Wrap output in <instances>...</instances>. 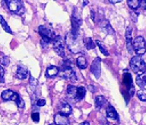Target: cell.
Instances as JSON below:
<instances>
[{"instance_id": "6da1fadb", "label": "cell", "mask_w": 146, "mask_h": 125, "mask_svg": "<svg viewBox=\"0 0 146 125\" xmlns=\"http://www.w3.org/2000/svg\"><path fill=\"white\" fill-rule=\"evenodd\" d=\"M59 76L65 80H70L72 82H75L77 80L76 75L74 70L72 67V62L69 59H65L63 64L62 65L61 70L59 71Z\"/></svg>"}, {"instance_id": "7a4b0ae2", "label": "cell", "mask_w": 146, "mask_h": 125, "mask_svg": "<svg viewBox=\"0 0 146 125\" xmlns=\"http://www.w3.org/2000/svg\"><path fill=\"white\" fill-rule=\"evenodd\" d=\"M130 67L137 75H141L146 71V64L141 56L137 55L132 57L130 60Z\"/></svg>"}, {"instance_id": "3957f363", "label": "cell", "mask_w": 146, "mask_h": 125, "mask_svg": "<svg viewBox=\"0 0 146 125\" xmlns=\"http://www.w3.org/2000/svg\"><path fill=\"white\" fill-rule=\"evenodd\" d=\"M39 34L42 37L41 40V44L43 47H45L46 45H47L48 43L51 42V41H54L55 37H56V34L53 31H52L50 28H48L46 26L43 25H40L38 29Z\"/></svg>"}, {"instance_id": "277c9868", "label": "cell", "mask_w": 146, "mask_h": 125, "mask_svg": "<svg viewBox=\"0 0 146 125\" xmlns=\"http://www.w3.org/2000/svg\"><path fill=\"white\" fill-rule=\"evenodd\" d=\"M82 24V20L80 16L77 8L74 9L72 11V34L74 38L78 39L79 35V28L80 26Z\"/></svg>"}, {"instance_id": "5b68a950", "label": "cell", "mask_w": 146, "mask_h": 125, "mask_svg": "<svg viewBox=\"0 0 146 125\" xmlns=\"http://www.w3.org/2000/svg\"><path fill=\"white\" fill-rule=\"evenodd\" d=\"M78 39H75L73 37L72 33H68L66 35V43L68 46V50L73 53H78V52H81L82 49V46L80 45V43L77 42Z\"/></svg>"}, {"instance_id": "8992f818", "label": "cell", "mask_w": 146, "mask_h": 125, "mask_svg": "<svg viewBox=\"0 0 146 125\" xmlns=\"http://www.w3.org/2000/svg\"><path fill=\"white\" fill-rule=\"evenodd\" d=\"M133 49L137 55L141 56L146 52V42L143 37L139 36L133 41Z\"/></svg>"}, {"instance_id": "52a82bcc", "label": "cell", "mask_w": 146, "mask_h": 125, "mask_svg": "<svg viewBox=\"0 0 146 125\" xmlns=\"http://www.w3.org/2000/svg\"><path fill=\"white\" fill-rule=\"evenodd\" d=\"M123 85L125 86L127 89V94L130 97H132L135 94V87L132 83V77L131 74L129 73V71L125 70L123 73Z\"/></svg>"}, {"instance_id": "ba28073f", "label": "cell", "mask_w": 146, "mask_h": 125, "mask_svg": "<svg viewBox=\"0 0 146 125\" xmlns=\"http://www.w3.org/2000/svg\"><path fill=\"white\" fill-rule=\"evenodd\" d=\"M8 7L11 12L21 15L25 12V7L21 0H11L8 3Z\"/></svg>"}, {"instance_id": "9c48e42d", "label": "cell", "mask_w": 146, "mask_h": 125, "mask_svg": "<svg viewBox=\"0 0 146 125\" xmlns=\"http://www.w3.org/2000/svg\"><path fill=\"white\" fill-rule=\"evenodd\" d=\"M53 49L55 52L59 55V57H65V47H64L63 40L61 36L57 35L55 37L53 41Z\"/></svg>"}, {"instance_id": "30bf717a", "label": "cell", "mask_w": 146, "mask_h": 125, "mask_svg": "<svg viewBox=\"0 0 146 125\" xmlns=\"http://www.w3.org/2000/svg\"><path fill=\"white\" fill-rule=\"evenodd\" d=\"M100 63H101V59L100 57H96L95 59H94L91 66V72L92 73L96 79H99L101 74V66H100Z\"/></svg>"}, {"instance_id": "8fae6325", "label": "cell", "mask_w": 146, "mask_h": 125, "mask_svg": "<svg viewBox=\"0 0 146 125\" xmlns=\"http://www.w3.org/2000/svg\"><path fill=\"white\" fill-rule=\"evenodd\" d=\"M132 27L129 26L125 30V41H126V47L130 54L133 52V41L132 38Z\"/></svg>"}, {"instance_id": "7c38bea8", "label": "cell", "mask_w": 146, "mask_h": 125, "mask_svg": "<svg viewBox=\"0 0 146 125\" xmlns=\"http://www.w3.org/2000/svg\"><path fill=\"white\" fill-rule=\"evenodd\" d=\"M18 96L19 95L18 93H16L11 89L5 90L1 94V97L4 101H15V102Z\"/></svg>"}, {"instance_id": "4fadbf2b", "label": "cell", "mask_w": 146, "mask_h": 125, "mask_svg": "<svg viewBox=\"0 0 146 125\" xmlns=\"http://www.w3.org/2000/svg\"><path fill=\"white\" fill-rule=\"evenodd\" d=\"M58 112L59 114H62L65 115V116L68 117L70 115L72 112V109L70 105H68L67 102H62L59 105H58Z\"/></svg>"}, {"instance_id": "5bb4252c", "label": "cell", "mask_w": 146, "mask_h": 125, "mask_svg": "<svg viewBox=\"0 0 146 125\" xmlns=\"http://www.w3.org/2000/svg\"><path fill=\"white\" fill-rule=\"evenodd\" d=\"M54 124L55 125H70V121L67 118L62 114H56L54 116Z\"/></svg>"}, {"instance_id": "9a60e30c", "label": "cell", "mask_w": 146, "mask_h": 125, "mask_svg": "<svg viewBox=\"0 0 146 125\" xmlns=\"http://www.w3.org/2000/svg\"><path fill=\"white\" fill-rule=\"evenodd\" d=\"M27 73H28V71L26 66L23 65H18L17 72H16V77L19 80H24L27 78Z\"/></svg>"}, {"instance_id": "2e32d148", "label": "cell", "mask_w": 146, "mask_h": 125, "mask_svg": "<svg viewBox=\"0 0 146 125\" xmlns=\"http://www.w3.org/2000/svg\"><path fill=\"white\" fill-rule=\"evenodd\" d=\"M106 114L108 118H110L112 120H117L119 121V115L116 112V109L113 107L112 105H109L106 109Z\"/></svg>"}, {"instance_id": "e0dca14e", "label": "cell", "mask_w": 146, "mask_h": 125, "mask_svg": "<svg viewBox=\"0 0 146 125\" xmlns=\"http://www.w3.org/2000/svg\"><path fill=\"white\" fill-rule=\"evenodd\" d=\"M59 73V69L57 66H50L46 69V76L48 78H53L56 76Z\"/></svg>"}, {"instance_id": "ac0fdd59", "label": "cell", "mask_w": 146, "mask_h": 125, "mask_svg": "<svg viewBox=\"0 0 146 125\" xmlns=\"http://www.w3.org/2000/svg\"><path fill=\"white\" fill-rule=\"evenodd\" d=\"M135 82L140 88L144 89L146 86V74L143 73L141 75H138L135 79Z\"/></svg>"}, {"instance_id": "d6986e66", "label": "cell", "mask_w": 146, "mask_h": 125, "mask_svg": "<svg viewBox=\"0 0 146 125\" xmlns=\"http://www.w3.org/2000/svg\"><path fill=\"white\" fill-rule=\"evenodd\" d=\"M76 64H77L78 67L81 70H84V69H86L88 66V60L85 57H78L77 60H76Z\"/></svg>"}, {"instance_id": "ffe728a7", "label": "cell", "mask_w": 146, "mask_h": 125, "mask_svg": "<svg viewBox=\"0 0 146 125\" xmlns=\"http://www.w3.org/2000/svg\"><path fill=\"white\" fill-rule=\"evenodd\" d=\"M107 103V99L102 96H98L95 98V107L99 111Z\"/></svg>"}, {"instance_id": "44dd1931", "label": "cell", "mask_w": 146, "mask_h": 125, "mask_svg": "<svg viewBox=\"0 0 146 125\" xmlns=\"http://www.w3.org/2000/svg\"><path fill=\"white\" fill-rule=\"evenodd\" d=\"M86 95V89L83 86H79L77 88V92H76V97H75V101H81L84 98Z\"/></svg>"}, {"instance_id": "7402d4cb", "label": "cell", "mask_w": 146, "mask_h": 125, "mask_svg": "<svg viewBox=\"0 0 146 125\" xmlns=\"http://www.w3.org/2000/svg\"><path fill=\"white\" fill-rule=\"evenodd\" d=\"M83 43L87 50H91L96 47V43H94V41H93L91 37H86L83 39Z\"/></svg>"}, {"instance_id": "603a6c76", "label": "cell", "mask_w": 146, "mask_h": 125, "mask_svg": "<svg viewBox=\"0 0 146 125\" xmlns=\"http://www.w3.org/2000/svg\"><path fill=\"white\" fill-rule=\"evenodd\" d=\"M77 88L78 87H75L74 86H71V85L67 87L66 92H67V96H68V98H72V99H75V100L76 92H77Z\"/></svg>"}, {"instance_id": "cb8c5ba5", "label": "cell", "mask_w": 146, "mask_h": 125, "mask_svg": "<svg viewBox=\"0 0 146 125\" xmlns=\"http://www.w3.org/2000/svg\"><path fill=\"white\" fill-rule=\"evenodd\" d=\"M141 0H127V4L130 9L132 10H136L141 6Z\"/></svg>"}, {"instance_id": "d4e9b609", "label": "cell", "mask_w": 146, "mask_h": 125, "mask_svg": "<svg viewBox=\"0 0 146 125\" xmlns=\"http://www.w3.org/2000/svg\"><path fill=\"white\" fill-rule=\"evenodd\" d=\"M95 43L98 46V47H99V50H100V51L101 53H102L104 55V56H106V57H108L110 55L109 52H108V50H107V47H106V46H105V44L103 42H101L100 41H98V40H97V41H95Z\"/></svg>"}, {"instance_id": "484cf974", "label": "cell", "mask_w": 146, "mask_h": 125, "mask_svg": "<svg viewBox=\"0 0 146 125\" xmlns=\"http://www.w3.org/2000/svg\"><path fill=\"white\" fill-rule=\"evenodd\" d=\"M0 22H1V25H2V28L6 32H8V33H9V34H13V32L11 31V28H10V27H9V25H8V24H7V22L5 21V19L3 18V17H2V15L0 16Z\"/></svg>"}, {"instance_id": "4316f807", "label": "cell", "mask_w": 146, "mask_h": 125, "mask_svg": "<svg viewBox=\"0 0 146 125\" xmlns=\"http://www.w3.org/2000/svg\"><path fill=\"white\" fill-rule=\"evenodd\" d=\"M137 96L140 101L141 102H146V91L141 89L137 92Z\"/></svg>"}, {"instance_id": "83f0119b", "label": "cell", "mask_w": 146, "mask_h": 125, "mask_svg": "<svg viewBox=\"0 0 146 125\" xmlns=\"http://www.w3.org/2000/svg\"><path fill=\"white\" fill-rule=\"evenodd\" d=\"M15 102H16V105H17V106H18L19 108H25V101L23 100L22 98H21L20 96H18V98L16 99Z\"/></svg>"}, {"instance_id": "f1b7e54d", "label": "cell", "mask_w": 146, "mask_h": 125, "mask_svg": "<svg viewBox=\"0 0 146 125\" xmlns=\"http://www.w3.org/2000/svg\"><path fill=\"white\" fill-rule=\"evenodd\" d=\"M9 63H10V59H9V57L4 56V57H2V59H1V64H2V66H8L9 65Z\"/></svg>"}, {"instance_id": "f546056e", "label": "cell", "mask_w": 146, "mask_h": 125, "mask_svg": "<svg viewBox=\"0 0 146 125\" xmlns=\"http://www.w3.org/2000/svg\"><path fill=\"white\" fill-rule=\"evenodd\" d=\"M31 119L32 121L35 122V123H38L40 121V114L38 112H34L31 114Z\"/></svg>"}, {"instance_id": "4dcf8cb0", "label": "cell", "mask_w": 146, "mask_h": 125, "mask_svg": "<svg viewBox=\"0 0 146 125\" xmlns=\"http://www.w3.org/2000/svg\"><path fill=\"white\" fill-rule=\"evenodd\" d=\"M29 82L30 85H31L32 87H34V88H35V87L36 86V85H37V80H36L35 78L33 77L31 75L30 76Z\"/></svg>"}, {"instance_id": "1f68e13d", "label": "cell", "mask_w": 146, "mask_h": 125, "mask_svg": "<svg viewBox=\"0 0 146 125\" xmlns=\"http://www.w3.org/2000/svg\"><path fill=\"white\" fill-rule=\"evenodd\" d=\"M131 14V19L133 22H136L137 20H138V17H139V13H137L135 11H131L130 12Z\"/></svg>"}, {"instance_id": "d6a6232c", "label": "cell", "mask_w": 146, "mask_h": 125, "mask_svg": "<svg viewBox=\"0 0 146 125\" xmlns=\"http://www.w3.org/2000/svg\"><path fill=\"white\" fill-rule=\"evenodd\" d=\"M45 105H46V100L45 99H43V98L39 99V100L36 102V105H37L38 107H42V106H44Z\"/></svg>"}, {"instance_id": "836d02e7", "label": "cell", "mask_w": 146, "mask_h": 125, "mask_svg": "<svg viewBox=\"0 0 146 125\" xmlns=\"http://www.w3.org/2000/svg\"><path fill=\"white\" fill-rule=\"evenodd\" d=\"M0 70H1V82L3 83L4 82V74H5V70L2 66H1L0 67Z\"/></svg>"}, {"instance_id": "e575fe53", "label": "cell", "mask_w": 146, "mask_h": 125, "mask_svg": "<svg viewBox=\"0 0 146 125\" xmlns=\"http://www.w3.org/2000/svg\"><path fill=\"white\" fill-rule=\"evenodd\" d=\"M141 7L143 9H145L146 10V0H141Z\"/></svg>"}, {"instance_id": "d590c367", "label": "cell", "mask_w": 146, "mask_h": 125, "mask_svg": "<svg viewBox=\"0 0 146 125\" xmlns=\"http://www.w3.org/2000/svg\"><path fill=\"white\" fill-rule=\"evenodd\" d=\"M88 89L90 90L91 92H92V93H94V92H95V88H94V86H89Z\"/></svg>"}, {"instance_id": "8d00e7d4", "label": "cell", "mask_w": 146, "mask_h": 125, "mask_svg": "<svg viewBox=\"0 0 146 125\" xmlns=\"http://www.w3.org/2000/svg\"><path fill=\"white\" fill-rule=\"evenodd\" d=\"M123 0H109V2L111 3V4H116V3H119V2H121Z\"/></svg>"}, {"instance_id": "74e56055", "label": "cell", "mask_w": 146, "mask_h": 125, "mask_svg": "<svg viewBox=\"0 0 146 125\" xmlns=\"http://www.w3.org/2000/svg\"><path fill=\"white\" fill-rule=\"evenodd\" d=\"M94 16H95V15H94V11H91V18L93 21H94Z\"/></svg>"}, {"instance_id": "f35d334b", "label": "cell", "mask_w": 146, "mask_h": 125, "mask_svg": "<svg viewBox=\"0 0 146 125\" xmlns=\"http://www.w3.org/2000/svg\"><path fill=\"white\" fill-rule=\"evenodd\" d=\"M78 125H90V123H89L88 121H84V122H83V123L80 124Z\"/></svg>"}, {"instance_id": "ab89813d", "label": "cell", "mask_w": 146, "mask_h": 125, "mask_svg": "<svg viewBox=\"0 0 146 125\" xmlns=\"http://www.w3.org/2000/svg\"><path fill=\"white\" fill-rule=\"evenodd\" d=\"M5 2H7V0H5Z\"/></svg>"}, {"instance_id": "60d3db41", "label": "cell", "mask_w": 146, "mask_h": 125, "mask_svg": "<svg viewBox=\"0 0 146 125\" xmlns=\"http://www.w3.org/2000/svg\"><path fill=\"white\" fill-rule=\"evenodd\" d=\"M50 125H52V124H50Z\"/></svg>"}, {"instance_id": "b9f144b4", "label": "cell", "mask_w": 146, "mask_h": 125, "mask_svg": "<svg viewBox=\"0 0 146 125\" xmlns=\"http://www.w3.org/2000/svg\"><path fill=\"white\" fill-rule=\"evenodd\" d=\"M114 125H115V124H114Z\"/></svg>"}]
</instances>
